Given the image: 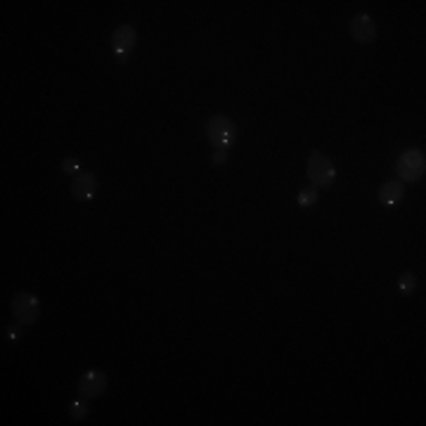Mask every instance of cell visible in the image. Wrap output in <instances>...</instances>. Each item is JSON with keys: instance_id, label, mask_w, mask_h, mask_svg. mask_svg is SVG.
Listing matches in <instances>:
<instances>
[{"instance_id": "1", "label": "cell", "mask_w": 426, "mask_h": 426, "mask_svg": "<svg viewBox=\"0 0 426 426\" xmlns=\"http://www.w3.org/2000/svg\"><path fill=\"white\" fill-rule=\"evenodd\" d=\"M206 138L215 147V150H218V147L227 150V147L232 145L235 138H237V128L227 117L215 114V117H211L206 121Z\"/></svg>"}, {"instance_id": "2", "label": "cell", "mask_w": 426, "mask_h": 426, "mask_svg": "<svg viewBox=\"0 0 426 426\" xmlns=\"http://www.w3.org/2000/svg\"><path fill=\"white\" fill-rule=\"evenodd\" d=\"M396 171L403 182H417L426 171V159L422 150H408L398 157Z\"/></svg>"}, {"instance_id": "3", "label": "cell", "mask_w": 426, "mask_h": 426, "mask_svg": "<svg viewBox=\"0 0 426 426\" xmlns=\"http://www.w3.org/2000/svg\"><path fill=\"white\" fill-rule=\"evenodd\" d=\"M306 171H308V178L313 180L315 187H329L336 178V171H334V166H331V161L317 150L310 152Z\"/></svg>"}, {"instance_id": "4", "label": "cell", "mask_w": 426, "mask_h": 426, "mask_svg": "<svg viewBox=\"0 0 426 426\" xmlns=\"http://www.w3.org/2000/svg\"><path fill=\"white\" fill-rule=\"evenodd\" d=\"M12 315L17 317L19 324H24V327H29L38 320L40 315V301L36 299L33 294H17L15 299H12Z\"/></svg>"}, {"instance_id": "5", "label": "cell", "mask_w": 426, "mask_h": 426, "mask_svg": "<svg viewBox=\"0 0 426 426\" xmlns=\"http://www.w3.org/2000/svg\"><path fill=\"white\" fill-rule=\"evenodd\" d=\"M135 43H138V33H135L133 26H128V24L119 26V29L112 33V50L119 62H128V55H131Z\"/></svg>"}, {"instance_id": "6", "label": "cell", "mask_w": 426, "mask_h": 426, "mask_svg": "<svg viewBox=\"0 0 426 426\" xmlns=\"http://www.w3.org/2000/svg\"><path fill=\"white\" fill-rule=\"evenodd\" d=\"M76 386H78V394L83 398H97V396H102L107 389V374L102 369H90L78 379Z\"/></svg>"}, {"instance_id": "7", "label": "cell", "mask_w": 426, "mask_h": 426, "mask_svg": "<svg viewBox=\"0 0 426 426\" xmlns=\"http://www.w3.org/2000/svg\"><path fill=\"white\" fill-rule=\"evenodd\" d=\"M97 192V178L88 171H81L78 175H73V182H71V194L76 197L78 201H88L95 197Z\"/></svg>"}, {"instance_id": "8", "label": "cell", "mask_w": 426, "mask_h": 426, "mask_svg": "<svg viewBox=\"0 0 426 426\" xmlns=\"http://www.w3.org/2000/svg\"><path fill=\"white\" fill-rule=\"evenodd\" d=\"M350 36H353L355 43H372V40L377 38V26L372 22L369 15H357L353 17V22H350Z\"/></svg>"}, {"instance_id": "9", "label": "cell", "mask_w": 426, "mask_h": 426, "mask_svg": "<svg viewBox=\"0 0 426 426\" xmlns=\"http://www.w3.org/2000/svg\"><path fill=\"white\" fill-rule=\"evenodd\" d=\"M405 197V187L401 180H391V182H384L381 187H379V201L386 206H394L398 201H403Z\"/></svg>"}, {"instance_id": "10", "label": "cell", "mask_w": 426, "mask_h": 426, "mask_svg": "<svg viewBox=\"0 0 426 426\" xmlns=\"http://www.w3.org/2000/svg\"><path fill=\"white\" fill-rule=\"evenodd\" d=\"M88 415V403L85 401H71L69 403V417L73 422H81V419H85Z\"/></svg>"}, {"instance_id": "11", "label": "cell", "mask_w": 426, "mask_h": 426, "mask_svg": "<svg viewBox=\"0 0 426 426\" xmlns=\"http://www.w3.org/2000/svg\"><path fill=\"white\" fill-rule=\"evenodd\" d=\"M315 201H317V189L315 187H306L299 192V206L308 208V206H313Z\"/></svg>"}, {"instance_id": "12", "label": "cell", "mask_w": 426, "mask_h": 426, "mask_svg": "<svg viewBox=\"0 0 426 426\" xmlns=\"http://www.w3.org/2000/svg\"><path fill=\"white\" fill-rule=\"evenodd\" d=\"M398 289H401V294H412L417 289V277L410 275V273H405L401 277V282H398Z\"/></svg>"}, {"instance_id": "13", "label": "cell", "mask_w": 426, "mask_h": 426, "mask_svg": "<svg viewBox=\"0 0 426 426\" xmlns=\"http://www.w3.org/2000/svg\"><path fill=\"white\" fill-rule=\"evenodd\" d=\"M62 171L69 173V175H78L81 173V164H78L76 159H66L64 164H62Z\"/></svg>"}, {"instance_id": "14", "label": "cell", "mask_w": 426, "mask_h": 426, "mask_svg": "<svg viewBox=\"0 0 426 426\" xmlns=\"http://www.w3.org/2000/svg\"><path fill=\"white\" fill-rule=\"evenodd\" d=\"M211 161H213L215 166H225V164H227V150H223V147H218V150L213 152Z\"/></svg>"}, {"instance_id": "15", "label": "cell", "mask_w": 426, "mask_h": 426, "mask_svg": "<svg viewBox=\"0 0 426 426\" xmlns=\"http://www.w3.org/2000/svg\"><path fill=\"white\" fill-rule=\"evenodd\" d=\"M5 336H8L12 343H15L19 339V329L17 327H5Z\"/></svg>"}]
</instances>
